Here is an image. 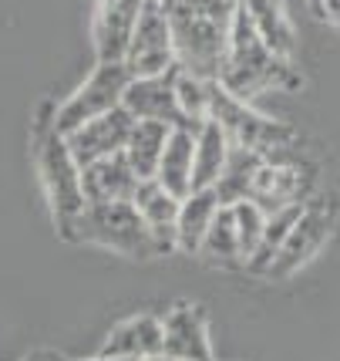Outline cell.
Wrapping results in <instances>:
<instances>
[{
  "instance_id": "obj_21",
  "label": "cell",
  "mask_w": 340,
  "mask_h": 361,
  "mask_svg": "<svg viewBox=\"0 0 340 361\" xmlns=\"http://www.w3.org/2000/svg\"><path fill=\"white\" fill-rule=\"evenodd\" d=\"M232 142L226 139V132L209 118L202 122L196 132V169H192V189H213L219 183V176L229 162Z\"/></svg>"
},
{
  "instance_id": "obj_26",
  "label": "cell",
  "mask_w": 340,
  "mask_h": 361,
  "mask_svg": "<svg viewBox=\"0 0 340 361\" xmlns=\"http://www.w3.org/2000/svg\"><path fill=\"white\" fill-rule=\"evenodd\" d=\"M320 20H327L334 31H340V0H320V11H317Z\"/></svg>"
},
{
  "instance_id": "obj_31",
  "label": "cell",
  "mask_w": 340,
  "mask_h": 361,
  "mask_svg": "<svg viewBox=\"0 0 340 361\" xmlns=\"http://www.w3.org/2000/svg\"><path fill=\"white\" fill-rule=\"evenodd\" d=\"M213 361H216V358H213Z\"/></svg>"
},
{
  "instance_id": "obj_28",
  "label": "cell",
  "mask_w": 340,
  "mask_h": 361,
  "mask_svg": "<svg viewBox=\"0 0 340 361\" xmlns=\"http://www.w3.org/2000/svg\"><path fill=\"white\" fill-rule=\"evenodd\" d=\"M84 361H132V358H108V355H94V358H84Z\"/></svg>"
},
{
  "instance_id": "obj_5",
  "label": "cell",
  "mask_w": 340,
  "mask_h": 361,
  "mask_svg": "<svg viewBox=\"0 0 340 361\" xmlns=\"http://www.w3.org/2000/svg\"><path fill=\"white\" fill-rule=\"evenodd\" d=\"M68 243H92V247L111 250V253H118V257H128V260L162 257L132 200L128 203L84 206L81 216L75 220V226H71Z\"/></svg>"
},
{
  "instance_id": "obj_3",
  "label": "cell",
  "mask_w": 340,
  "mask_h": 361,
  "mask_svg": "<svg viewBox=\"0 0 340 361\" xmlns=\"http://www.w3.org/2000/svg\"><path fill=\"white\" fill-rule=\"evenodd\" d=\"M172 20L175 34V64L216 81L222 68V54L229 44V27L236 17L232 0H158Z\"/></svg>"
},
{
  "instance_id": "obj_22",
  "label": "cell",
  "mask_w": 340,
  "mask_h": 361,
  "mask_svg": "<svg viewBox=\"0 0 340 361\" xmlns=\"http://www.w3.org/2000/svg\"><path fill=\"white\" fill-rule=\"evenodd\" d=\"M169 132L172 128L162 126V122L135 118L132 135H128V145H125V159L132 162V169L139 173V179H155V169H158V159L165 152Z\"/></svg>"
},
{
  "instance_id": "obj_29",
  "label": "cell",
  "mask_w": 340,
  "mask_h": 361,
  "mask_svg": "<svg viewBox=\"0 0 340 361\" xmlns=\"http://www.w3.org/2000/svg\"><path fill=\"white\" fill-rule=\"evenodd\" d=\"M310 11L317 14V11H320V0H310Z\"/></svg>"
},
{
  "instance_id": "obj_12",
  "label": "cell",
  "mask_w": 340,
  "mask_h": 361,
  "mask_svg": "<svg viewBox=\"0 0 340 361\" xmlns=\"http://www.w3.org/2000/svg\"><path fill=\"white\" fill-rule=\"evenodd\" d=\"M165 324V358L172 361H213V338H209V317L199 304L179 300L172 304Z\"/></svg>"
},
{
  "instance_id": "obj_24",
  "label": "cell",
  "mask_w": 340,
  "mask_h": 361,
  "mask_svg": "<svg viewBox=\"0 0 340 361\" xmlns=\"http://www.w3.org/2000/svg\"><path fill=\"white\" fill-rule=\"evenodd\" d=\"M175 94H179V109L186 115V122L192 128H199L202 122H209V102H213V81L189 75L175 64Z\"/></svg>"
},
{
  "instance_id": "obj_1",
  "label": "cell",
  "mask_w": 340,
  "mask_h": 361,
  "mask_svg": "<svg viewBox=\"0 0 340 361\" xmlns=\"http://www.w3.org/2000/svg\"><path fill=\"white\" fill-rule=\"evenodd\" d=\"M54 109H58L54 102H44L41 111H37V118H34L31 159H34V169H37V183L44 189L51 223H54L58 236L68 240L71 226L81 216V209L88 206V200H84V189H81V166L71 156L68 139L54 126Z\"/></svg>"
},
{
  "instance_id": "obj_17",
  "label": "cell",
  "mask_w": 340,
  "mask_h": 361,
  "mask_svg": "<svg viewBox=\"0 0 340 361\" xmlns=\"http://www.w3.org/2000/svg\"><path fill=\"white\" fill-rule=\"evenodd\" d=\"M232 4H236V11L260 31V37H263L277 54L294 58L296 31H294V20L287 14V4H283V0H232Z\"/></svg>"
},
{
  "instance_id": "obj_20",
  "label": "cell",
  "mask_w": 340,
  "mask_h": 361,
  "mask_svg": "<svg viewBox=\"0 0 340 361\" xmlns=\"http://www.w3.org/2000/svg\"><path fill=\"white\" fill-rule=\"evenodd\" d=\"M219 196L216 189H192L182 206H179V253L196 257L199 253L202 236L209 233V226L219 213Z\"/></svg>"
},
{
  "instance_id": "obj_14",
  "label": "cell",
  "mask_w": 340,
  "mask_h": 361,
  "mask_svg": "<svg viewBox=\"0 0 340 361\" xmlns=\"http://www.w3.org/2000/svg\"><path fill=\"white\" fill-rule=\"evenodd\" d=\"M98 355L108 358H132L145 361L155 355H165V324L158 314H132L118 321L108 331L105 345L98 348Z\"/></svg>"
},
{
  "instance_id": "obj_15",
  "label": "cell",
  "mask_w": 340,
  "mask_h": 361,
  "mask_svg": "<svg viewBox=\"0 0 340 361\" xmlns=\"http://www.w3.org/2000/svg\"><path fill=\"white\" fill-rule=\"evenodd\" d=\"M132 203L141 213V220L149 226L158 253L179 250V206H182V200L172 196L158 179H141Z\"/></svg>"
},
{
  "instance_id": "obj_8",
  "label": "cell",
  "mask_w": 340,
  "mask_h": 361,
  "mask_svg": "<svg viewBox=\"0 0 340 361\" xmlns=\"http://www.w3.org/2000/svg\"><path fill=\"white\" fill-rule=\"evenodd\" d=\"M122 61L128 64L132 78H149L175 68V34H172L169 11L158 0H145Z\"/></svg>"
},
{
  "instance_id": "obj_19",
  "label": "cell",
  "mask_w": 340,
  "mask_h": 361,
  "mask_svg": "<svg viewBox=\"0 0 340 361\" xmlns=\"http://www.w3.org/2000/svg\"><path fill=\"white\" fill-rule=\"evenodd\" d=\"M196 257L202 264L219 270H246V257H243V247H239V230H236L232 206H219L216 220L209 226V233L202 236Z\"/></svg>"
},
{
  "instance_id": "obj_25",
  "label": "cell",
  "mask_w": 340,
  "mask_h": 361,
  "mask_svg": "<svg viewBox=\"0 0 340 361\" xmlns=\"http://www.w3.org/2000/svg\"><path fill=\"white\" fill-rule=\"evenodd\" d=\"M232 213H236V230H239V247H243V257L246 264L253 260V253L260 250L266 233V213L253 200H243V203H232Z\"/></svg>"
},
{
  "instance_id": "obj_18",
  "label": "cell",
  "mask_w": 340,
  "mask_h": 361,
  "mask_svg": "<svg viewBox=\"0 0 340 361\" xmlns=\"http://www.w3.org/2000/svg\"><path fill=\"white\" fill-rule=\"evenodd\" d=\"M196 132L199 128H172L165 152L158 159L155 179L169 189L172 196L186 200L192 192V169H196Z\"/></svg>"
},
{
  "instance_id": "obj_27",
  "label": "cell",
  "mask_w": 340,
  "mask_h": 361,
  "mask_svg": "<svg viewBox=\"0 0 340 361\" xmlns=\"http://www.w3.org/2000/svg\"><path fill=\"white\" fill-rule=\"evenodd\" d=\"M24 361H61V358L51 355V351H37V355H31V358H24Z\"/></svg>"
},
{
  "instance_id": "obj_13",
  "label": "cell",
  "mask_w": 340,
  "mask_h": 361,
  "mask_svg": "<svg viewBox=\"0 0 340 361\" xmlns=\"http://www.w3.org/2000/svg\"><path fill=\"white\" fill-rule=\"evenodd\" d=\"M145 0H94L92 44L98 61H122Z\"/></svg>"
},
{
  "instance_id": "obj_9",
  "label": "cell",
  "mask_w": 340,
  "mask_h": 361,
  "mask_svg": "<svg viewBox=\"0 0 340 361\" xmlns=\"http://www.w3.org/2000/svg\"><path fill=\"white\" fill-rule=\"evenodd\" d=\"M317 183H320V173L310 159H300V162H266L256 173V183H253V192L249 200L263 209L266 216L277 213V209H287V206H303L317 196Z\"/></svg>"
},
{
  "instance_id": "obj_11",
  "label": "cell",
  "mask_w": 340,
  "mask_h": 361,
  "mask_svg": "<svg viewBox=\"0 0 340 361\" xmlns=\"http://www.w3.org/2000/svg\"><path fill=\"white\" fill-rule=\"evenodd\" d=\"M122 105L135 118H145V122H162V126H169V128H192L186 122L182 109H179L175 68L162 71V75H149V78H132Z\"/></svg>"
},
{
  "instance_id": "obj_2",
  "label": "cell",
  "mask_w": 340,
  "mask_h": 361,
  "mask_svg": "<svg viewBox=\"0 0 340 361\" xmlns=\"http://www.w3.org/2000/svg\"><path fill=\"white\" fill-rule=\"evenodd\" d=\"M216 81L243 102H256L266 92H296L303 85L300 71L294 68V58L277 54L239 11L232 17L229 44Z\"/></svg>"
},
{
  "instance_id": "obj_4",
  "label": "cell",
  "mask_w": 340,
  "mask_h": 361,
  "mask_svg": "<svg viewBox=\"0 0 340 361\" xmlns=\"http://www.w3.org/2000/svg\"><path fill=\"white\" fill-rule=\"evenodd\" d=\"M209 118L216 122L226 139L239 149H253L260 152L266 162H300L303 149H300V139H296L294 126L287 122H277L263 111L253 109V102H243L229 94L219 81H213V102H209Z\"/></svg>"
},
{
  "instance_id": "obj_7",
  "label": "cell",
  "mask_w": 340,
  "mask_h": 361,
  "mask_svg": "<svg viewBox=\"0 0 340 361\" xmlns=\"http://www.w3.org/2000/svg\"><path fill=\"white\" fill-rule=\"evenodd\" d=\"M337 216H340L337 200L313 196V200L303 206L300 220L294 223L290 236L283 240L279 253L273 257V264L266 270V281H287V277H294L300 267H307L310 260L324 250L327 240H330L334 226H337Z\"/></svg>"
},
{
  "instance_id": "obj_16",
  "label": "cell",
  "mask_w": 340,
  "mask_h": 361,
  "mask_svg": "<svg viewBox=\"0 0 340 361\" xmlns=\"http://www.w3.org/2000/svg\"><path fill=\"white\" fill-rule=\"evenodd\" d=\"M139 173L132 169V162L125 159V152L108 159H98L92 166L81 169V189H84V200L88 206L98 203H128L135 200V189H139Z\"/></svg>"
},
{
  "instance_id": "obj_23",
  "label": "cell",
  "mask_w": 340,
  "mask_h": 361,
  "mask_svg": "<svg viewBox=\"0 0 340 361\" xmlns=\"http://www.w3.org/2000/svg\"><path fill=\"white\" fill-rule=\"evenodd\" d=\"M260 166H263V156H260V152L232 145L229 162H226V169H222V176H219V183L213 186V189H216V196H219V203L232 206V203H243V200H249Z\"/></svg>"
},
{
  "instance_id": "obj_30",
  "label": "cell",
  "mask_w": 340,
  "mask_h": 361,
  "mask_svg": "<svg viewBox=\"0 0 340 361\" xmlns=\"http://www.w3.org/2000/svg\"><path fill=\"white\" fill-rule=\"evenodd\" d=\"M145 361H172V358H165V355H155V358H145Z\"/></svg>"
},
{
  "instance_id": "obj_6",
  "label": "cell",
  "mask_w": 340,
  "mask_h": 361,
  "mask_svg": "<svg viewBox=\"0 0 340 361\" xmlns=\"http://www.w3.org/2000/svg\"><path fill=\"white\" fill-rule=\"evenodd\" d=\"M128 81H132V71H128L125 61H94L92 75L54 109V126H58V132L68 135V132H75L77 126H84V122H92L98 115L118 109L125 102Z\"/></svg>"
},
{
  "instance_id": "obj_10",
  "label": "cell",
  "mask_w": 340,
  "mask_h": 361,
  "mask_svg": "<svg viewBox=\"0 0 340 361\" xmlns=\"http://www.w3.org/2000/svg\"><path fill=\"white\" fill-rule=\"evenodd\" d=\"M132 126H135V115L125 109V105H118V109H111V111H105V115L92 118V122L77 126L75 132H68L64 139H68V149H71V156L77 159V166L84 169V166H92L98 159L125 152L128 135H132Z\"/></svg>"
}]
</instances>
